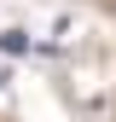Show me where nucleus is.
<instances>
[{"instance_id":"f257e3e1","label":"nucleus","mask_w":116,"mask_h":122,"mask_svg":"<svg viewBox=\"0 0 116 122\" xmlns=\"http://www.w3.org/2000/svg\"><path fill=\"white\" fill-rule=\"evenodd\" d=\"M0 47H6V52H29V35H23V29H6V35H0Z\"/></svg>"}]
</instances>
